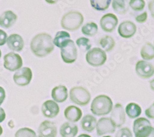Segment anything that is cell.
<instances>
[{
    "instance_id": "1",
    "label": "cell",
    "mask_w": 154,
    "mask_h": 137,
    "mask_svg": "<svg viewBox=\"0 0 154 137\" xmlns=\"http://www.w3.org/2000/svg\"><path fill=\"white\" fill-rule=\"evenodd\" d=\"M32 52L37 57H43L53 51L54 44L51 35L47 33L36 34L30 44Z\"/></svg>"
},
{
    "instance_id": "2",
    "label": "cell",
    "mask_w": 154,
    "mask_h": 137,
    "mask_svg": "<svg viewBox=\"0 0 154 137\" xmlns=\"http://www.w3.org/2000/svg\"><path fill=\"white\" fill-rule=\"evenodd\" d=\"M113 107V102L111 98L105 95L96 97L91 105L92 113L97 116L106 115L110 113Z\"/></svg>"
},
{
    "instance_id": "3",
    "label": "cell",
    "mask_w": 154,
    "mask_h": 137,
    "mask_svg": "<svg viewBox=\"0 0 154 137\" xmlns=\"http://www.w3.org/2000/svg\"><path fill=\"white\" fill-rule=\"evenodd\" d=\"M83 20L84 17L80 12L70 11L63 16L61 20V25L65 30L75 31L80 27Z\"/></svg>"
},
{
    "instance_id": "4",
    "label": "cell",
    "mask_w": 154,
    "mask_h": 137,
    "mask_svg": "<svg viewBox=\"0 0 154 137\" xmlns=\"http://www.w3.org/2000/svg\"><path fill=\"white\" fill-rule=\"evenodd\" d=\"M70 98L74 103L85 106L90 101L91 94L83 87H75L70 91Z\"/></svg>"
},
{
    "instance_id": "5",
    "label": "cell",
    "mask_w": 154,
    "mask_h": 137,
    "mask_svg": "<svg viewBox=\"0 0 154 137\" xmlns=\"http://www.w3.org/2000/svg\"><path fill=\"white\" fill-rule=\"evenodd\" d=\"M153 130L150 121L144 118H138L134 122L133 132L136 137H148Z\"/></svg>"
},
{
    "instance_id": "6",
    "label": "cell",
    "mask_w": 154,
    "mask_h": 137,
    "mask_svg": "<svg viewBox=\"0 0 154 137\" xmlns=\"http://www.w3.org/2000/svg\"><path fill=\"white\" fill-rule=\"evenodd\" d=\"M86 60L90 65L99 67L105 64L107 60V55L102 49L95 47L88 52L86 55Z\"/></svg>"
},
{
    "instance_id": "7",
    "label": "cell",
    "mask_w": 154,
    "mask_h": 137,
    "mask_svg": "<svg viewBox=\"0 0 154 137\" xmlns=\"http://www.w3.org/2000/svg\"><path fill=\"white\" fill-rule=\"evenodd\" d=\"M61 49V57L67 64H72L77 58V49L74 42L69 40Z\"/></svg>"
},
{
    "instance_id": "8",
    "label": "cell",
    "mask_w": 154,
    "mask_h": 137,
    "mask_svg": "<svg viewBox=\"0 0 154 137\" xmlns=\"http://www.w3.org/2000/svg\"><path fill=\"white\" fill-rule=\"evenodd\" d=\"M23 64L21 57L16 53L10 52L4 57V67L11 71L20 69Z\"/></svg>"
},
{
    "instance_id": "9",
    "label": "cell",
    "mask_w": 154,
    "mask_h": 137,
    "mask_svg": "<svg viewBox=\"0 0 154 137\" xmlns=\"http://www.w3.org/2000/svg\"><path fill=\"white\" fill-rule=\"evenodd\" d=\"M32 71L29 67L19 69L13 76L14 82L20 86H25L30 84L32 79Z\"/></svg>"
},
{
    "instance_id": "10",
    "label": "cell",
    "mask_w": 154,
    "mask_h": 137,
    "mask_svg": "<svg viewBox=\"0 0 154 137\" xmlns=\"http://www.w3.org/2000/svg\"><path fill=\"white\" fill-rule=\"evenodd\" d=\"M136 71L140 78L147 79L152 77L154 73L153 65L149 62L140 60L136 65Z\"/></svg>"
},
{
    "instance_id": "11",
    "label": "cell",
    "mask_w": 154,
    "mask_h": 137,
    "mask_svg": "<svg viewBox=\"0 0 154 137\" xmlns=\"http://www.w3.org/2000/svg\"><path fill=\"white\" fill-rule=\"evenodd\" d=\"M112 110V112L110 115V120L114 124L115 127H120L125 124L126 119L123 106L120 103H117L115 105Z\"/></svg>"
},
{
    "instance_id": "12",
    "label": "cell",
    "mask_w": 154,
    "mask_h": 137,
    "mask_svg": "<svg viewBox=\"0 0 154 137\" xmlns=\"http://www.w3.org/2000/svg\"><path fill=\"white\" fill-rule=\"evenodd\" d=\"M115 126L110 118H100L97 124L96 129L98 136H101L106 133H113L115 131Z\"/></svg>"
},
{
    "instance_id": "13",
    "label": "cell",
    "mask_w": 154,
    "mask_h": 137,
    "mask_svg": "<svg viewBox=\"0 0 154 137\" xmlns=\"http://www.w3.org/2000/svg\"><path fill=\"white\" fill-rule=\"evenodd\" d=\"M57 132V127L53 122L45 121L38 129V137H56Z\"/></svg>"
},
{
    "instance_id": "14",
    "label": "cell",
    "mask_w": 154,
    "mask_h": 137,
    "mask_svg": "<svg viewBox=\"0 0 154 137\" xmlns=\"http://www.w3.org/2000/svg\"><path fill=\"white\" fill-rule=\"evenodd\" d=\"M119 20L117 17L113 14H105L100 19V27L106 32H112L117 27Z\"/></svg>"
},
{
    "instance_id": "15",
    "label": "cell",
    "mask_w": 154,
    "mask_h": 137,
    "mask_svg": "<svg viewBox=\"0 0 154 137\" xmlns=\"http://www.w3.org/2000/svg\"><path fill=\"white\" fill-rule=\"evenodd\" d=\"M136 25L131 21H125L120 23L118 31L119 34L124 38H130L136 32Z\"/></svg>"
},
{
    "instance_id": "16",
    "label": "cell",
    "mask_w": 154,
    "mask_h": 137,
    "mask_svg": "<svg viewBox=\"0 0 154 137\" xmlns=\"http://www.w3.org/2000/svg\"><path fill=\"white\" fill-rule=\"evenodd\" d=\"M42 110L45 117L54 118L59 113V106L53 100H48L43 104Z\"/></svg>"
},
{
    "instance_id": "17",
    "label": "cell",
    "mask_w": 154,
    "mask_h": 137,
    "mask_svg": "<svg viewBox=\"0 0 154 137\" xmlns=\"http://www.w3.org/2000/svg\"><path fill=\"white\" fill-rule=\"evenodd\" d=\"M8 47L14 51L20 52L24 47V41L22 36L18 34H11L6 40Z\"/></svg>"
},
{
    "instance_id": "18",
    "label": "cell",
    "mask_w": 154,
    "mask_h": 137,
    "mask_svg": "<svg viewBox=\"0 0 154 137\" xmlns=\"http://www.w3.org/2000/svg\"><path fill=\"white\" fill-rule=\"evenodd\" d=\"M17 15L11 10H6L0 16V26L4 28H9L16 23Z\"/></svg>"
},
{
    "instance_id": "19",
    "label": "cell",
    "mask_w": 154,
    "mask_h": 137,
    "mask_svg": "<svg viewBox=\"0 0 154 137\" xmlns=\"http://www.w3.org/2000/svg\"><path fill=\"white\" fill-rule=\"evenodd\" d=\"M51 96L54 101L58 103L65 102L68 97V91L66 86L58 85L52 90Z\"/></svg>"
},
{
    "instance_id": "20",
    "label": "cell",
    "mask_w": 154,
    "mask_h": 137,
    "mask_svg": "<svg viewBox=\"0 0 154 137\" xmlns=\"http://www.w3.org/2000/svg\"><path fill=\"white\" fill-rule=\"evenodd\" d=\"M64 116L69 121L76 122L82 118V111L75 106H69L64 111Z\"/></svg>"
},
{
    "instance_id": "21",
    "label": "cell",
    "mask_w": 154,
    "mask_h": 137,
    "mask_svg": "<svg viewBox=\"0 0 154 137\" xmlns=\"http://www.w3.org/2000/svg\"><path fill=\"white\" fill-rule=\"evenodd\" d=\"M78 132V127L73 123L65 122L60 128V133L62 137H75Z\"/></svg>"
},
{
    "instance_id": "22",
    "label": "cell",
    "mask_w": 154,
    "mask_h": 137,
    "mask_svg": "<svg viewBox=\"0 0 154 137\" xmlns=\"http://www.w3.org/2000/svg\"><path fill=\"white\" fill-rule=\"evenodd\" d=\"M97 120L96 118L91 115H86L81 121V126L85 131L91 132L94 130L96 127Z\"/></svg>"
},
{
    "instance_id": "23",
    "label": "cell",
    "mask_w": 154,
    "mask_h": 137,
    "mask_svg": "<svg viewBox=\"0 0 154 137\" xmlns=\"http://www.w3.org/2000/svg\"><path fill=\"white\" fill-rule=\"evenodd\" d=\"M69 40H70V34L66 31H60L56 33L53 43L57 47L62 48Z\"/></svg>"
},
{
    "instance_id": "24",
    "label": "cell",
    "mask_w": 154,
    "mask_h": 137,
    "mask_svg": "<svg viewBox=\"0 0 154 137\" xmlns=\"http://www.w3.org/2000/svg\"><path fill=\"white\" fill-rule=\"evenodd\" d=\"M112 7L119 14H125L128 10V0H113Z\"/></svg>"
},
{
    "instance_id": "25",
    "label": "cell",
    "mask_w": 154,
    "mask_h": 137,
    "mask_svg": "<svg viewBox=\"0 0 154 137\" xmlns=\"http://www.w3.org/2000/svg\"><path fill=\"white\" fill-rule=\"evenodd\" d=\"M142 112L141 108L135 103H130L126 106V113L128 117L134 119L139 117Z\"/></svg>"
},
{
    "instance_id": "26",
    "label": "cell",
    "mask_w": 154,
    "mask_h": 137,
    "mask_svg": "<svg viewBox=\"0 0 154 137\" xmlns=\"http://www.w3.org/2000/svg\"><path fill=\"white\" fill-rule=\"evenodd\" d=\"M140 55L146 60H152L154 57V48L151 43H146L141 49Z\"/></svg>"
},
{
    "instance_id": "27",
    "label": "cell",
    "mask_w": 154,
    "mask_h": 137,
    "mask_svg": "<svg viewBox=\"0 0 154 137\" xmlns=\"http://www.w3.org/2000/svg\"><path fill=\"white\" fill-rule=\"evenodd\" d=\"M98 31L97 24L94 22H89L86 23L82 29V33L86 36H93L95 35Z\"/></svg>"
},
{
    "instance_id": "28",
    "label": "cell",
    "mask_w": 154,
    "mask_h": 137,
    "mask_svg": "<svg viewBox=\"0 0 154 137\" xmlns=\"http://www.w3.org/2000/svg\"><path fill=\"white\" fill-rule=\"evenodd\" d=\"M111 1L112 0H90L91 6L97 10H106Z\"/></svg>"
},
{
    "instance_id": "29",
    "label": "cell",
    "mask_w": 154,
    "mask_h": 137,
    "mask_svg": "<svg viewBox=\"0 0 154 137\" xmlns=\"http://www.w3.org/2000/svg\"><path fill=\"white\" fill-rule=\"evenodd\" d=\"M100 44L106 51H110L115 46V43L112 37L110 36H105L100 41Z\"/></svg>"
},
{
    "instance_id": "30",
    "label": "cell",
    "mask_w": 154,
    "mask_h": 137,
    "mask_svg": "<svg viewBox=\"0 0 154 137\" xmlns=\"http://www.w3.org/2000/svg\"><path fill=\"white\" fill-rule=\"evenodd\" d=\"M76 43L79 49L83 52L88 51L91 47V44H90L89 39L85 38V37L80 38L76 40Z\"/></svg>"
},
{
    "instance_id": "31",
    "label": "cell",
    "mask_w": 154,
    "mask_h": 137,
    "mask_svg": "<svg viewBox=\"0 0 154 137\" xmlns=\"http://www.w3.org/2000/svg\"><path fill=\"white\" fill-rule=\"evenodd\" d=\"M15 137H37V136L34 130L27 127H24L18 130L16 132Z\"/></svg>"
},
{
    "instance_id": "32",
    "label": "cell",
    "mask_w": 154,
    "mask_h": 137,
    "mask_svg": "<svg viewBox=\"0 0 154 137\" xmlns=\"http://www.w3.org/2000/svg\"><path fill=\"white\" fill-rule=\"evenodd\" d=\"M129 5L136 11H140L143 10L146 5L144 0H130Z\"/></svg>"
},
{
    "instance_id": "33",
    "label": "cell",
    "mask_w": 154,
    "mask_h": 137,
    "mask_svg": "<svg viewBox=\"0 0 154 137\" xmlns=\"http://www.w3.org/2000/svg\"><path fill=\"white\" fill-rule=\"evenodd\" d=\"M115 137H133V135L129 129L125 127L120 129L117 132Z\"/></svg>"
},
{
    "instance_id": "34",
    "label": "cell",
    "mask_w": 154,
    "mask_h": 137,
    "mask_svg": "<svg viewBox=\"0 0 154 137\" xmlns=\"http://www.w3.org/2000/svg\"><path fill=\"white\" fill-rule=\"evenodd\" d=\"M7 34L5 31L0 30V46H3L7 40Z\"/></svg>"
},
{
    "instance_id": "35",
    "label": "cell",
    "mask_w": 154,
    "mask_h": 137,
    "mask_svg": "<svg viewBox=\"0 0 154 137\" xmlns=\"http://www.w3.org/2000/svg\"><path fill=\"white\" fill-rule=\"evenodd\" d=\"M147 19V12H144L143 14L137 16L136 17V20L139 23H143L146 21Z\"/></svg>"
},
{
    "instance_id": "36",
    "label": "cell",
    "mask_w": 154,
    "mask_h": 137,
    "mask_svg": "<svg viewBox=\"0 0 154 137\" xmlns=\"http://www.w3.org/2000/svg\"><path fill=\"white\" fill-rule=\"evenodd\" d=\"M153 106H154V105L152 104V106H150L146 110V115L150 119H153V118H154Z\"/></svg>"
},
{
    "instance_id": "37",
    "label": "cell",
    "mask_w": 154,
    "mask_h": 137,
    "mask_svg": "<svg viewBox=\"0 0 154 137\" xmlns=\"http://www.w3.org/2000/svg\"><path fill=\"white\" fill-rule=\"evenodd\" d=\"M6 97V93L5 89L0 86V105H2Z\"/></svg>"
},
{
    "instance_id": "38",
    "label": "cell",
    "mask_w": 154,
    "mask_h": 137,
    "mask_svg": "<svg viewBox=\"0 0 154 137\" xmlns=\"http://www.w3.org/2000/svg\"><path fill=\"white\" fill-rule=\"evenodd\" d=\"M6 118V113L5 110L0 107V123L3 122Z\"/></svg>"
},
{
    "instance_id": "39",
    "label": "cell",
    "mask_w": 154,
    "mask_h": 137,
    "mask_svg": "<svg viewBox=\"0 0 154 137\" xmlns=\"http://www.w3.org/2000/svg\"><path fill=\"white\" fill-rule=\"evenodd\" d=\"M45 1H46V2L48 3V4H53L56 3L58 2L59 1H60V0H45Z\"/></svg>"
},
{
    "instance_id": "40",
    "label": "cell",
    "mask_w": 154,
    "mask_h": 137,
    "mask_svg": "<svg viewBox=\"0 0 154 137\" xmlns=\"http://www.w3.org/2000/svg\"><path fill=\"white\" fill-rule=\"evenodd\" d=\"M78 137H91L90 135H87V134H82L79 135Z\"/></svg>"
},
{
    "instance_id": "41",
    "label": "cell",
    "mask_w": 154,
    "mask_h": 137,
    "mask_svg": "<svg viewBox=\"0 0 154 137\" xmlns=\"http://www.w3.org/2000/svg\"><path fill=\"white\" fill-rule=\"evenodd\" d=\"M3 129H2V126H0V136H1V135H2V133H3Z\"/></svg>"
},
{
    "instance_id": "42",
    "label": "cell",
    "mask_w": 154,
    "mask_h": 137,
    "mask_svg": "<svg viewBox=\"0 0 154 137\" xmlns=\"http://www.w3.org/2000/svg\"><path fill=\"white\" fill-rule=\"evenodd\" d=\"M148 137H153V133H152L149 136H148Z\"/></svg>"
},
{
    "instance_id": "43",
    "label": "cell",
    "mask_w": 154,
    "mask_h": 137,
    "mask_svg": "<svg viewBox=\"0 0 154 137\" xmlns=\"http://www.w3.org/2000/svg\"><path fill=\"white\" fill-rule=\"evenodd\" d=\"M1 57H2V51L1 50H0V58H1Z\"/></svg>"
},
{
    "instance_id": "44",
    "label": "cell",
    "mask_w": 154,
    "mask_h": 137,
    "mask_svg": "<svg viewBox=\"0 0 154 137\" xmlns=\"http://www.w3.org/2000/svg\"><path fill=\"white\" fill-rule=\"evenodd\" d=\"M104 137H112V136H105Z\"/></svg>"
}]
</instances>
